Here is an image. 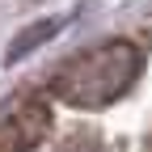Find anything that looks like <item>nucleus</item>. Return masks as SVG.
<instances>
[{"label": "nucleus", "mask_w": 152, "mask_h": 152, "mask_svg": "<svg viewBox=\"0 0 152 152\" xmlns=\"http://www.w3.org/2000/svg\"><path fill=\"white\" fill-rule=\"evenodd\" d=\"M51 127V110L42 97H21L0 110V152H30Z\"/></svg>", "instance_id": "f03ea898"}, {"label": "nucleus", "mask_w": 152, "mask_h": 152, "mask_svg": "<svg viewBox=\"0 0 152 152\" xmlns=\"http://www.w3.org/2000/svg\"><path fill=\"white\" fill-rule=\"evenodd\" d=\"M140 68H144V51L127 38H110V42H97V47L64 59L51 80V93L80 110L110 106L114 97H123L135 85Z\"/></svg>", "instance_id": "f257e3e1"}, {"label": "nucleus", "mask_w": 152, "mask_h": 152, "mask_svg": "<svg viewBox=\"0 0 152 152\" xmlns=\"http://www.w3.org/2000/svg\"><path fill=\"white\" fill-rule=\"evenodd\" d=\"M64 21H68V17H59V21H38L34 30H26V34L9 47V64H13V59H21V55H30V51H34V42H42V38L59 34V30H64Z\"/></svg>", "instance_id": "7ed1b4c3"}]
</instances>
